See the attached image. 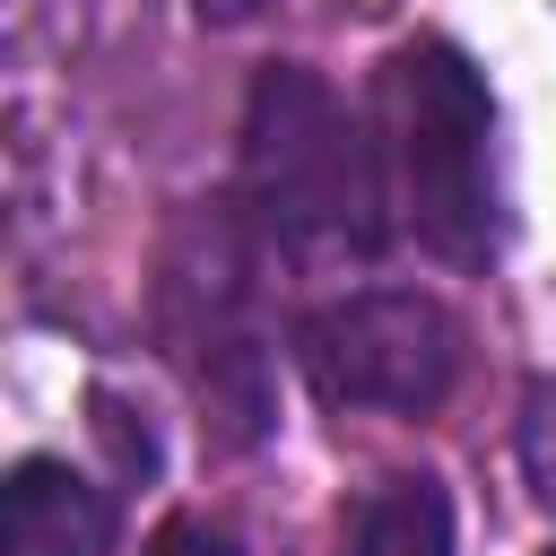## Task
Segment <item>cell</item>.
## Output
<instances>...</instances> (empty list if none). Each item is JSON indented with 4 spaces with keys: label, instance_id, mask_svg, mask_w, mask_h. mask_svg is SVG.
<instances>
[{
    "label": "cell",
    "instance_id": "cell-4",
    "mask_svg": "<svg viewBox=\"0 0 556 556\" xmlns=\"http://www.w3.org/2000/svg\"><path fill=\"white\" fill-rule=\"evenodd\" d=\"M174 348L200 382V400L235 426V443H252L269 426V391H261V339L243 321V269L208 243V269L174 278Z\"/></svg>",
    "mask_w": 556,
    "mask_h": 556
},
{
    "label": "cell",
    "instance_id": "cell-10",
    "mask_svg": "<svg viewBox=\"0 0 556 556\" xmlns=\"http://www.w3.org/2000/svg\"><path fill=\"white\" fill-rule=\"evenodd\" d=\"M547 556H556V547H547Z\"/></svg>",
    "mask_w": 556,
    "mask_h": 556
},
{
    "label": "cell",
    "instance_id": "cell-2",
    "mask_svg": "<svg viewBox=\"0 0 556 556\" xmlns=\"http://www.w3.org/2000/svg\"><path fill=\"white\" fill-rule=\"evenodd\" d=\"M382 122V182L408 235L434 261L478 269L495 252V96L452 43H408L382 61L374 87Z\"/></svg>",
    "mask_w": 556,
    "mask_h": 556
},
{
    "label": "cell",
    "instance_id": "cell-5",
    "mask_svg": "<svg viewBox=\"0 0 556 556\" xmlns=\"http://www.w3.org/2000/svg\"><path fill=\"white\" fill-rule=\"evenodd\" d=\"M113 504L61 452H26L0 486V556H104Z\"/></svg>",
    "mask_w": 556,
    "mask_h": 556
},
{
    "label": "cell",
    "instance_id": "cell-9",
    "mask_svg": "<svg viewBox=\"0 0 556 556\" xmlns=\"http://www.w3.org/2000/svg\"><path fill=\"white\" fill-rule=\"evenodd\" d=\"M191 9H200V17H208V26H235V17H252V9H261V0H191Z\"/></svg>",
    "mask_w": 556,
    "mask_h": 556
},
{
    "label": "cell",
    "instance_id": "cell-3",
    "mask_svg": "<svg viewBox=\"0 0 556 556\" xmlns=\"http://www.w3.org/2000/svg\"><path fill=\"white\" fill-rule=\"evenodd\" d=\"M295 374L313 382L321 408L426 417L460 382V321L417 287L330 295V304H313L295 321Z\"/></svg>",
    "mask_w": 556,
    "mask_h": 556
},
{
    "label": "cell",
    "instance_id": "cell-6",
    "mask_svg": "<svg viewBox=\"0 0 556 556\" xmlns=\"http://www.w3.org/2000/svg\"><path fill=\"white\" fill-rule=\"evenodd\" d=\"M339 556H452V495L434 478H391L356 504Z\"/></svg>",
    "mask_w": 556,
    "mask_h": 556
},
{
    "label": "cell",
    "instance_id": "cell-8",
    "mask_svg": "<svg viewBox=\"0 0 556 556\" xmlns=\"http://www.w3.org/2000/svg\"><path fill=\"white\" fill-rule=\"evenodd\" d=\"M148 556H243V547H235V539H226L217 521H165Z\"/></svg>",
    "mask_w": 556,
    "mask_h": 556
},
{
    "label": "cell",
    "instance_id": "cell-1",
    "mask_svg": "<svg viewBox=\"0 0 556 556\" xmlns=\"http://www.w3.org/2000/svg\"><path fill=\"white\" fill-rule=\"evenodd\" d=\"M243 208L295 261H374L382 252V148L356 113L295 61H269L243 96Z\"/></svg>",
    "mask_w": 556,
    "mask_h": 556
},
{
    "label": "cell",
    "instance_id": "cell-7",
    "mask_svg": "<svg viewBox=\"0 0 556 556\" xmlns=\"http://www.w3.org/2000/svg\"><path fill=\"white\" fill-rule=\"evenodd\" d=\"M521 460H530V486L556 504V391H530V417H521Z\"/></svg>",
    "mask_w": 556,
    "mask_h": 556
}]
</instances>
